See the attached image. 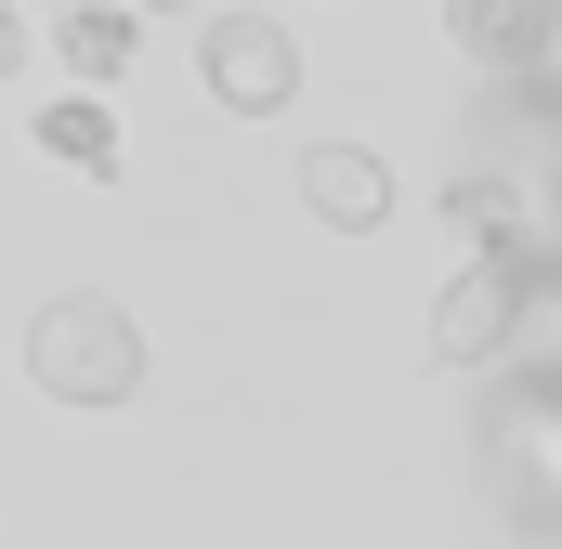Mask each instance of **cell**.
<instances>
[{"label": "cell", "mask_w": 562, "mask_h": 549, "mask_svg": "<svg viewBox=\"0 0 562 549\" xmlns=\"http://www.w3.org/2000/svg\"><path fill=\"white\" fill-rule=\"evenodd\" d=\"M26 380L53 406H132L144 393V327L105 301V288H53L26 314Z\"/></svg>", "instance_id": "6da1fadb"}, {"label": "cell", "mask_w": 562, "mask_h": 549, "mask_svg": "<svg viewBox=\"0 0 562 549\" xmlns=\"http://www.w3.org/2000/svg\"><path fill=\"white\" fill-rule=\"evenodd\" d=\"M196 79H210V105L276 119L288 92H301V53H288L276 13H210V26H196Z\"/></svg>", "instance_id": "7a4b0ae2"}, {"label": "cell", "mask_w": 562, "mask_h": 549, "mask_svg": "<svg viewBox=\"0 0 562 549\" xmlns=\"http://www.w3.org/2000/svg\"><path fill=\"white\" fill-rule=\"evenodd\" d=\"M510 314H524V262H510V249H484V262L445 274V301H431V354H445V367H471V354H497V340H510Z\"/></svg>", "instance_id": "3957f363"}, {"label": "cell", "mask_w": 562, "mask_h": 549, "mask_svg": "<svg viewBox=\"0 0 562 549\" xmlns=\"http://www.w3.org/2000/svg\"><path fill=\"white\" fill-rule=\"evenodd\" d=\"M301 210H314L327 236H367V223L393 210V170H380L367 144H314V157H301Z\"/></svg>", "instance_id": "277c9868"}, {"label": "cell", "mask_w": 562, "mask_h": 549, "mask_svg": "<svg viewBox=\"0 0 562 549\" xmlns=\"http://www.w3.org/2000/svg\"><path fill=\"white\" fill-rule=\"evenodd\" d=\"M497 458L524 471V511H562V393H524L497 418Z\"/></svg>", "instance_id": "5b68a950"}, {"label": "cell", "mask_w": 562, "mask_h": 549, "mask_svg": "<svg viewBox=\"0 0 562 549\" xmlns=\"http://www.w3.org/2000/svg\"><path fill=\"white\" fill-rule=\"evenodd\" d=\"M40 157H66V170H119V119H105V92H53L40 105Z\"/></svg>", "instance_id": "8992f818"}, {"label": "cell", "mask_w": 562, "mask_h": 549, "mask_svg": "<svg viewBox=\"0 0 562 549\" xmlns=\"http://www.w3.org/2000/svg\"><path fill=\"white\" fill-rule=\"evenodd\" d=\"M53 53H66L92 92H105V79L132 66V13H119V0H92V13H66V26H53Z\"/></svg>", "instance_id": "52a82bcc"}, {"label": "cell", "mask_w": 562, "mask_h": 549, "mask_svg": "<svg viewBox=\"0 0 562 549\" xmlns=\"http://www.w3.org/2000/svg\"><path fill=\"white\" fill-rule=\"evenodd\" d=\"M445 26L471 53H510V40H537V0H445Z\"/></svg>", "instance_id": "ba28073f"}, {"label": "cell", "mask_w": 562, "mask_h": 549, "mask_svg": "<svg viewBox=\"0 0 562 549\" xmlns=\"http://www.w3.org/2000/svg\"><path fill=\"white\" fill-rule=\"evenodd\" d=\"M13 66H26V26H13V0H0V79H13Z\"/></svg>", "instance_id": "9c48e42d"}, {"label": "cell", "mask_w": 562, "mask_h": 549, "mask_svg": "<svg viewBox=\"0 0 562 549\" xmlns=\"http://www.w3.org/2000/svg\"><path fill=\"white\" fill-rule=\"evenodd\" d=\"M132 13H183V0H132Z\"/></svg>", "instance_id": "30bf717a"}]
</instances>
